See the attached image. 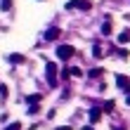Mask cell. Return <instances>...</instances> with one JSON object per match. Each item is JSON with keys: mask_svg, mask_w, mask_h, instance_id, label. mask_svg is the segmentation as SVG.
I'll list each match as a JSON object with an SVG mask.
<instances>
[{"mask_svg": "<svg viewBox=\"0 0 130 130\" xmlns=\"http://www.w3.org/2000/svg\"><path fill=\"white\" fill-rule=\"evenodd\" d=\"M73 52H76V50L71 47V45H59V47H57V57L66 62V59H71V57H73Z\"/></svg>", "mask_w": 130, "mask_h": 130, "instance_id": "1", "label": "cell"}, {"mask_svg": "<svg viewBox=\"0 0 130 130\" xmlns=\"http://www.w3.org/2000/svg\"><path fill=\"white\" fill-rule=\"evenodd\" d=\"M47 83H50V85L52 88H55L57 85V64H47Z\"/></svg>", "mask_w": 130, "mask_h": 130, "instance_id": "2", "label": "cell"}, {"mask_svg": "<svg viewBox=\"0 0 130 130\" xmlns=\"http://www.w3.org/2000/svg\"><path fill=\"white\" fill-rule=\"evenodd\" d=\"M73 5L78 7V10H83V12H88L90 7H92V5H90V0H73Z\"/></svg>", "mask_w": 130, "mask_h": 130, "instance_id": "3", "label": "cell"}, {"mask_svg": "<svg viewBox=\"0 0 130 130\" xmlns=\"http://www.w3.org/2000/svg\"><path fill=\"white\" fill-rule=\"evenodd\" d=\"M116 83H118L121 90H128V88H130V80L125 78V76H116Z\"/></svg>", "mask_w": 130, "mask_h": 130, "instance_id": "4", "label": "cell"}, {"mask_svg": "<svg viewBox=\"0 0 130 130\" xmlns=\"http://www.w3.org/2000/svg\"><path fill=\"white\" fill-rule=\"evenodd\" d=\"M59 38V28H47V33H45V40H57Z\"/></svg>", "mask_w": 130, "mask_h": 130, "instance_id": "5", "label": "cell"}, {"mask_svg": "<svg viewBox=\"0 0 130 130\" xmlns=\"http://www.w3.org/2000/svg\"><path fill=\"white\" fill-rule=\"evenodd\" d=\"M0 10H3V12H10L12 10V0H0Z\"/></svg>", "mask_w": 130, "mask_h": 130, "instance_id": "6", "label": "cell"}, {"mask_svg": "<svg viewBox=\"0 0 130 130\" xmlns=\"http://www.w3.org/2000/svg\"><path fill=\"white\" fill-rule=\"evenodd\" d=\"M99 116H102L99 109H90V121H99Z\"/></svg>", "mask_w": 130, "mask_h": 130, "instance_id": "7", "label": "cell"}, {"mask_svg": "<svg viewBox=\"0 0 130 130\" xmlns=\"http://www.w3.org/2000/svg\"><path fill=\"white\" fill-rule=\"evenodd\" d=\"M10 62L12 64H21V62H24V57H21V55H10Z\"/></svg>", "mask_w": 130, "mask_h": 130, "instance_id": "8", "label": "cell"}, {"mask_svg": "<svg viewBox=\"0 0 130 130\" xmlns=\"http://www.w3.org/2000/svg\"><path fill=\"white\" fill-rule=\"evenodd\" d=\"M128 40H130V31H123L118 36V43H128Z\"/></svg>", "mask_w": 130, "mask_h": 130, "instance_id": "9", "label": "cell"}, {"mask_svg": "<svg viewBox=\"0 0 130 130\" xmlns=\"http://www.w3.org/2000/svg\"><path fill=\"white\" fill-rule=\"evenodd\" d=\"M88 76H90V78H97V76H102V69H90Z\"/></svg>", "mask_w": 130, "mask_h": 130, "instance_id": "10", "label": "cell"}, {"mask_svg": "<svg viewBox=\"0 0 130 130\" xmlns=\"http://www.w3.org/2000/svg\"><path fill=\"white\" fill-rule=\"evenodd\" d=\"M102 33H104V36H109V33H111V24H109V19L104 21V26H102Z\"/></svg>", "mask_w": 130, "mask_h": 130, "instance_id": "11", "label": "cell"}, {"mask_svg": "<svg viewBox=\"0 0 130 130\" xmlns=\"http://www.w3.org/2000/svg\"><path fill=\"white\" fill-rule=\"evenodd\" d=\"M26 102H28V104H38V102H40V95H31V97H26Z\"/></svg>", "mask_w": 130, "mask_h": 130, "instance_id": "12", "label": "cell"}, {"mask_svg": "<svg viewBox=\"0 0 130 130\" xmlns=\"http://www.w3.org/2000/svg\"><path fill=\"white\" fill-rule=\"evenodd\" d=\"M113 106H116V102L111 99V102H106V104H104V111H113Z\"/></svg>", "mask_w": 130, "mask_h": 130, "instance_id": "13", "label": "cell"}, {"mask_svg": "<svg viewBox=\"0 0 130 130\" xmlns=\"http://www.w3.org/2000/svg\"><path fill=\"white\" fill-rule=\"evenodd\" d=\"M5 130H21V123H10Z\"/></svg>", "mask_w": 130, "mask_h": 130, "instance_id": "14", "label": "cell"}, {"mask_svg": "<svg viewBox=\"0 0 130 130\" xmlns=\"http://www.w3.org/2000/svg\"><path fill=\"white\" fill-rule=\"evenodd\" d=\"M0 99H7V88L0 85Z\"/></svg>", "mask_w": 130, "mask_h": 130, "instance_id": "15", "label": "cell"}, {"mask_svg": "<svg viewBox=\"0 0 130 130\" xmlns=\"http://www.w3.org/2000/svg\"><path fill=\"white\" fill-rule=\"evenodd\" d=\"M57 130H73L71 125H62V128H57Z\"/></svg>", "mask_w": 130, "mask_h": 130, "instance_id": "16", "label": "cell"}]
</instances>
